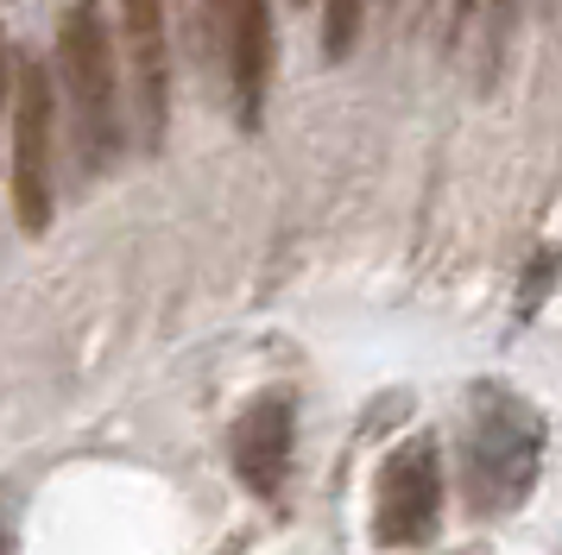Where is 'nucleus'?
Listing matches in <instances>:
<instances>
[{
	"label": "nucleus",
	"instance_id": "obj_10",
	"mask_svg": "<svg viewBox=\"0 0 562 555\" xmlns=\"http://www.w3.org/2000/svg\"><path fill=\"white\" fill-rule=\"evenodd\" d=\"M474 7H481V0H456V13H461V20H468V13H474Z\"/></svg>",
	"mask_w": 562,
	"mask_h": 555
},
{
	"label": "nucleus",
	"instance_id": "obj_4",
	"mask_svg": "<svg viewBox=\"0 0 562 555\" xmlns=\"http://www.w3.org/2000/svg\"><path fill=\"white\" fill-rule=\"evenodd\" d=\"M52 177V76H45V64H20V82H13V215L26 234H45L57 215Z\"/></svg>",
	"mask_w": 562,
	"mask_h": 555
},
{
	"label": "nucleus",
	"instance_id": "obj_1",
	"mask_svg": "<svg viewBox=\"0 0 562 555\" xmlns=\"http://www.w3.org/2000/svg\"><path fill=\"white\" fill-rule=\"evenodd\" d=\"M543 461V417L506 385H474L461 404V486L468 511L506 518L531 499Z\"/></svg>",
	"mask_w": 562,
	"mask_h": 555
},
{
	"label": "nucleus",
	"instance_id": "obj_2",
	"mask_svg": "<svg viewBox=\"0 0 562 555\" xmlns=\"http://www.w3.org/2000/svg\"><path fill=\"white\" fill-rule=\"evenodd\" d=\"M57 64H64V89H70V114H77L82 171H108L121 151V70H114V45L102 38L89 7L64 20Z\"/></svg>",
	"mask_w": 562,
	"mask_h": 555
},
{
	"label": "nucleus",
	"instance_id": "obj_3",
	"mask_svg": "<svg viewBox=\"0 0 562 555\" xmlns=\"http://www.w3.org/2000/svg\"><path fill=\"white\" fill-rule=\"evenodd\" d=\"M442 524V454L430 435H411L385 454L373 492V536L385 550H424Z\"/></svg>",
	"mask_w": 562,
	"mask_h": 555
},
{
	"label": "nucleus",
	"instance_id": "obj_5",
	"mask_svg": "<svg viewBox=\"0 0 562 555\" xmlns=\"http://www.w3.org/2000/svg\"><path fill=\"white\" fill-rule=\"evenodd\" d=\"M209 25H215L234 114L254 126L272 82V0H209Z\"/></svg>",
	"mask_w": 562,
	"mask_h": 555
},
{
	"label": "nucleus",
	"instance_id": "obj_7",
	"mask_svg": "<svg viewBox=\"0 0 562 555\" xmlns=\"http://www.w3.org/2000/svg\"><path fill=\"white\" fill-rule=\"evenodd\" d=\"M291 442H297V410L284 392H266L240 410L234 423V474L247 479V492L279 499L284 474H291Z\"/></svg>",
	"mask_w": 562,
	"mask_h": 555
},
{
	"label": "nucleus",
	"instance_id": "obj_8",
	"mask_svg": "<svg viewBox=\"0 0 562 555\" xmlns=\"http://www.w3.org/2000/svg\"><path fill=\"white\" fill-rule=\"evenodd\" d=\"M360 20H367V0H323V50L348 57L360 38Z\"/></svg>",
	"mask_w": 562,
	"mask_h": 555
},
{
	"label": "nucleus",
	"instance_id": "obj_9",
	"mask_svg": "<svg viewBox=\"0 0 562 555\" xmlns=\"http://www.w3.org/2000/svg\"><path fill=\"white\" fill-rule=\"evenodd\" d=\"M13 107V64H7V45H0V114Z\"/></svg>",
	"mask_w": 562,
	"mask_h": 555
},
{
	"label": "nucleus",
	"instance_id": "obj_11",
	"mask_svg": "<svg viewBox=\"0 0 562 555\" xmlns=\"http://www.w3.org/2000/svg\"><path fill=\"white\" fill-rule=\"evenodd\" d=\"M0 555H13V536H7V530H0Z\"/></svg>",
	"mask_w": 562,
	"mask_h": 555
},
{
	"label": "nucleus",
	"instance_id": "obj_6",
	"mask_svg": "<svg viewBox=\"0 0 562 555\" xmlns=\"http://www.w3.org/2000/svg\"><path fill=\"white\" fill-rule=\"evenodd\" d=\"M121 57H127V89L139 107V126L158 146L165 133V101H171V38H165V0H121Z\"/></svg>",
	"mask_w": 562,
	"mask_h": 555
}]
</instances>
